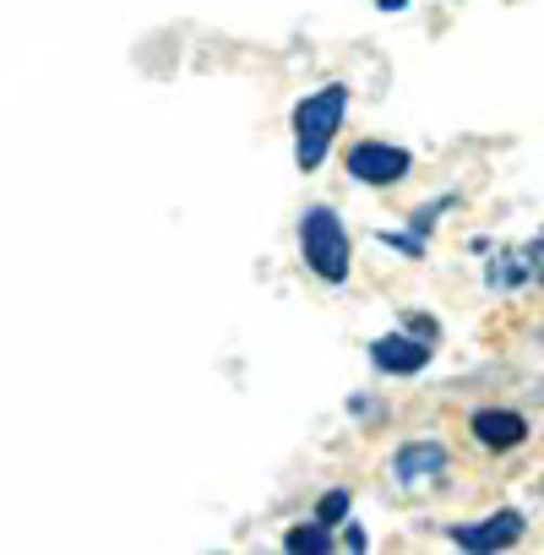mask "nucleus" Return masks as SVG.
I'll list each match as a JSON object with an SVG mask.
<instances>
[{
	"mask_svg": "<svg viewBox=\"0 0 544 555\" xmlns=\"http://www.w3.org/2000/svg\"><path fill=\"white\" fill-rule=\"evenodd\" d=\"M344 109H349V88L344 82H327L322 93H311L300 109H295V164L300 169H316L344 126Z\"/></svg>",
	"mask_w": 544,
	"mask_h": 555,
	"instance_id": "nucleus-1",
	"label": "nucleus"
},
{
	"mask_svg": "<svg viewBox=\"0 0 544 555\" xmlns=\"http://www.w3.org/2000/svg\"><path fill=\"white\" fill-rule=\"evenodd\" d=\"M300 250H306V267L327 284H344L349 278V229L333 207H306L300 218Z\"/></svg>",
	"mask_w": 544,
	"mask_h": 555,
	"instance_id": "nucleus-2",
	"label": "nucleus"
},
{
	"mask_svg": "<svg viewBox=\"0 0 544 555\" xmlns=\"http://www.w3.org/2000/svg\"><path fill=\"white\" fill-rule=\"evenodd\" d=\"M349 175L360 185H398L409 175V153L392 142H354L349 147Z\"/></svg>",
	"mask_w": 544,
	"mask_h": 555,
	"instance_id": "nucleus-3",
	"label": "nucleus"
},
{
	"mask_svg": "<svg viewBox=\"0 0 544 555\" xmlns=\"http://www.w3.org/2000/svg\"><path fill=\"white\" fill-rule=\"evenodd\" d=\"M522 512H495V517H484V522H452V539L463 544V550H506V544H517L522 539Z\"/></svg>",
	"mask_w": 544,
	"mask_h": 555,
	"instance_id": "nucleus-4",
	"label": "nucleus"
},
{
	"mask_svg": "<svg viewBox=\"0 0 544 555\" xmlns=\"http://www.w3.org/2000/svg\"><path fill=\"white\" fill-rule=\"evenodd\" d=\"M371 360L376 371H392V376H419L430 365V344L425 338H403V333H387L371 344Z\"/></svg>",
	"mask_w": 544,
	"mask_h": 555,
	"instance_id": "nucleus-5",
	"label": "nucleus"
},
{
	"mask_svg": "<svg viewBox=\"0 0 544 555\" xmlns=\"http://www.w3.org/2000/svg\"><path fill=\"white\" fill-rule=\"evenodd\" d=\"M441 468H446V447H441V441H409V447L398 452V463H392V474H398L403 490L430 485Z\"/></svg>",
	"mask_w": 544,
	"mask_h": 555,
	"instance_id": "nucleus-6",
	"label": "nucleus"
},
{
	"mask_svg": "<svg viewBox=\"0 0 544 555\" xmlns=\"http://www.w3.org/2000/svg\"><path fill=\"white\" fill-rule=\"evenodd\" d=\"M474 441H484L490 452H506L517 441H528V420L511 409H479L474 414Z\"/></svg>",
	"mask_w": 544,
	"mask_h": 555,
	"instance_id": "nucleus-7",
	"label": "nucleus"
},
{
	"mask_svg": "<svg viewBox=\"0 0 544 555\" xmlns=\"http://www.w3.org/2000/svg\"><path fill=\"white\" fill-rule=\"evenodd\" d=\"M295 555H327L333 550V533H327V522H306V528H289V539H284Z\"/></svg>",
	"mask_w": 544,
	"mask_h": 555,
	"instance_id": "nucleus-8",
	"label": "nucleus"
},
{
	"mask_svg": "<svg viewBox=\"0 0 544 555\" xmlns=\"http://www.w3.org/2000/svg\"><path fill=\"white\" fill-rule=\"evenodd\" d=\"M344 512H349V490H327V495H322V506H316V522H327V528H333Z\"/></svg>",
	"mask_w": 544,
	"mask_h": 555,
	"instance_id": "nucleus-9",
	"label": "nucleus"
},
{
	"mask_svg": "<svg viewBox=\"0 0 544 555\" xmlns=\"http://www.w3.org/2000/svg\"><path fill=\"white\" fill-rule=\"evenodd\" d=\"M376 7H381V12H403V7H409V0H376Z\"/></svg>",
	"mask_w": 544,
	"mask_h": 555,
	"instance_id": "nucleus-10",
	"label": "nucleus"
}]
</instances>
